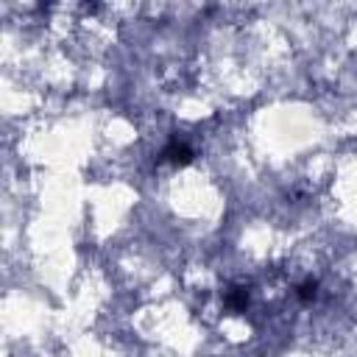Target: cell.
Wrapping results in <instances>:
<instances>
[{
  "instance_id": "1",
  "label": "cell",
  "mask_w": 357,
  "mask_h": 357,
  "mask_svg": "<svg viewBox=\"0 0 357 357\" xmlns=\"http://www.w3.org/2000/svg\"><path fill=\"white\" fill-rule=\"evenodd\" d=\"M162 159H167V162H173V165H187L190 159H192V151L187 148V145H170V148H165L162 151Z\"/></svg>"
}]
</instances>
